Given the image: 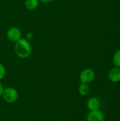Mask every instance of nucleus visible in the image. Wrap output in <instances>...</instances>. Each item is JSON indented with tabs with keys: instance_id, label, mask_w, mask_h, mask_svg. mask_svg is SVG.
Returning <instances> with one entry per match:
<instances>
[{
	"instance_id": "f257e3e1",
	"label": "nucleus",
	"mask_w": 120,
	"mask_h": 121,
	"mask_svg": "<svg viewBox=\"0 0 120 121\" xmlns=\"http://www.w3.org/2000/svg\"><path fill=\"white\" fill-rule=\"evenodd\" d=\"M14 50L17 57L21 59H26L32 53V46L27 39L22 38L15 43Z\"/></svg>"
},
{
	"instance_id": "f03ea898",
	"label": "nucleus",
	"mask_w": 120,
	"mask_h": 121,
	"mask_svg": "<svg viewBox=\"0 0 120 121\" xmlns=\"http://www.w3.org/2000/svg\"><path fill=\"white\" fill-rule=\"evenodd\" d=\"M1 97L3 99L9 104L16 102L18 99V93L16 89L12 87H6L4 89Z\"/></svg>"
},
{
	"instance_id": "7ed1b4c3",
	"label": "nucleus",
	"mask_w": 120,
	"mask_h": 121,
	"mask_svg": "<svg viewBox=\"0 0 120 121\" xmlns=\"http://www.w3.org/2000/svg\"><path fill=\"white\" fill-rule=\"evenodd\" d=\"M6 35L9 41L16 43L21 38H22V32L18 27L12 26L8 29Z\"/></svg>"
},
{
	"instance_id": "20e7f679",
	"label": "nucleus",
	"mask_w": 120,
	"mask_h": 121,
	"mask_svg": "<svg viewBox=\"0 0 120 121\" xmlns=\"http://www.w3.org/2000/svg\"><path fill=\"white\" fill-rule=\"evenodd\" d=\"M95 77V74L94 71L90 68L83 69L79 76V79L81 83L83 84H90L91 83Z\"/></svg>"
},
{
	"instance_id": "39448f33",
	"label": "nucleus",
	"mask_w": 120,
	"mask_h": 121,
	"mask_svg": "<svg viewBox=\"0 0 120 121\" xmlns=\"http://www.w3.org/2000/svg\"><path fill=\"white\" fill-rule=\"evenodd\" d=\"M104 120L105 115L100 110L91 111L86 117V121H104Z\"/></svg>"
},
{
	"instance_id": "423d86ee",
	"label": "nucleus",
	"mask_w": 120,
	"mask_h": 121,
	"mask_svg": "<svg viewBox=\"0 0 120 121\" xmlns=\"http://www.w3.org/2000/svg\"><path fill=\"white\" fill-rule=\"evenodd\" d=\"M100 107V102L98 99L95 97H92L88 99L87 101V108L91 111H97L99 110Z\"/></svg>"
},
{
	"instance_id": "0eeeda50",
	"label": "nucleus",
	"mask_w": 120,
	"mask_h": 121,
	"mask_svg": "<svg viewBox=\"0 0 120 121\" xmlns=\"http://www.w3.org/2000/svg\"><path fill=\"white\" fill-rule=\"evenodd\" d=\"M108 78L112 82H120V68L116 67L110 70L108 73Z\"/></svg>"
},
{
	"instance_id": "6e6552de",
	"label": "nucleus",
	"mask_w": 120,
	"mask_h": 121,
	"mask_svg": "<svg viewBox=\"0 0 120 121\" xmlns=\"http://www.w3.org/2000/svg\"><path fill=\"white\" fill-rule=\"evenodd\" d=\"M38 0H25V6L29 11H33L36 9L39 6Z\"/></svg>"
},
{
	"instance_id": "1a4fd4ad",
	"label": "nucleus",
	"mask_w": 120,
	"mask_h": 121,
	"mask_svg": "<svg viewBox=\"0 0 120 121\" xmlns=\"http://www.w3.org/2000/svg\"><path fill=\"white\" fill-rule=\"evenodd\" d=\"M89 91H90V89H89V86H88V84L81 83L80 84V86H79V93L81 96H86V95H88Z\"/></svg>"
},
{
	"instance_id": "9d476101",
	"label": "nucleus",
	"mask_w": 120,
	"mask_h": 121,
	"mask_svg": "<svg viewBox=\"0 0 120 121\" xmlns=\"http://www.w3.org/2000/svg\"><path fill=\"white\" fill-rule=\"evenodd\" d=\"M113 62L117 67L120 68V50L115 53L113 56Z\"/></svg>"
},
{
	"instance_id": "9b49d317",
	"label": "nucleus",
	"mask_w": 120,
	"mask_h": 121,
	"mask_svg": "<svg viewBox=\"0 0 120 121\" xmlns=\"http://www.w3.org/2000/svg\"><path fill=\"white\" fill-rule=\"evenodd\" d=\"M6 74V67H5V66L2 63L0 62V80L3 79L5 77Z\"/></svg>"
},
{
	"instance_id": "f8f14e48",
	"label": "nucleus",
	"mask_w": 120,
	"mask_h": 121,
	"mask_svg": "<svg viewBox=\"0 0 120 121\" xmlns=\"http://www.w3.org/2000/svg\"><path fill=\"white\" fill-rule=\"evenodd\" d=\"M4 86L2 85V84L0 82V97H1L2 96V93H3V91H4Z\"/></svg>"
},
{
	"instance_id": "ddd939ff",
	"label": "nucleus",
	"mask_w": 120,
	"mask_h": 121,
	"mask_svg": "<svg viewBox=\"0 0 120 121\" xmlns=\"http://www.w3.org/2000/svg\"><path fill=\"white\" fill-rule=\"evenodd\" d=\"M38 1L42 2V3H44V4H48V3L52 2L53 0H38Z\"/></svg>"
}]
</instances>
